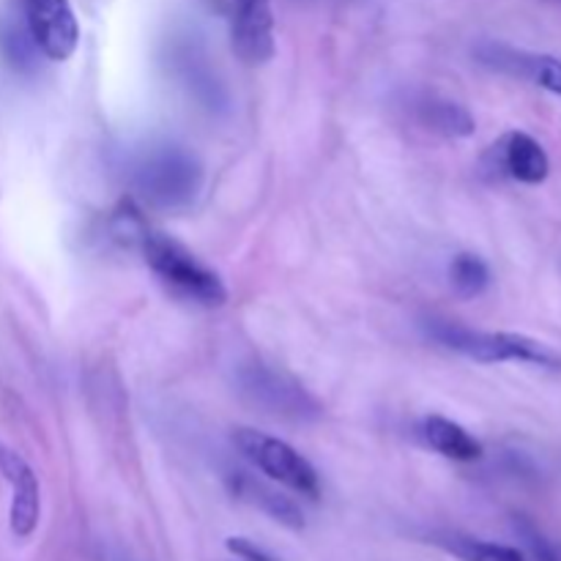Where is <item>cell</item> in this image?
<instances>
[{
	"instance_id": "1",
	"label": "cell",
	"mask_w": 561,
	"mask_h": 561,
	"mask_svg": "<svg viewBox=\"0 0 561 561\" xmlns=\"http://www.w3.org/2000/svg\"><path fill=\"white\" fill-rule=\"evenodd\" d=\"M131 186L148 208L184 211L203 190V164L195 153L173 142L151 146L131 168Z\"/></svg>"
},
{
	"instance_id": "2",
	"label": "cell",
	"mask_w": 561,
	"mask_h": 561,
	"mask_svg": "<svg viewBox=\"0 0 561 561\" xmlns=\"http://www.w3.org/2000/svg\"><path fill=\"white\" fill-rule=\"evenodd\" d=\"M148 268L159 277L164 288L186 301L203 307H222L228 301V288L214 268H208L192 250H186L173 236L146 230L137 241Z\"/></svg>"
},
{
	"instance_id": "3",
	"label": "cell",
	"mask_w": 561,
	"mask_h": 561,
	"mask_svg": "<svg viewBox=\"0 0 561 561\" xmlns=\"http://www.w3.org/2000/svg\"><path fill=\"white\" fill-rule=\"evenodd\" d=\"M427 332L444 348L463 354L482 365H499V362H524V365L561 370V356L546 343L526 334L515 332H480V329L460 327L455 321H431Z\"/></svg>"
},
{
	"instance_id": "4",
	"label": "cell",
	"mask_w": 561,
	"mask_h": 561,
	"mask_svg": "<svg viewBox=\"0 0 561 561\" xmlns=\"http://www.w3.org/2000/svg\"><path fill=\"white\" fill-rule=\"evenodd\" d=\"M233 444L261 474L268 477V480L279 482V485L290 488V491L301 493V496H321L318 471L312 469L310 460L301 453H296L288 442L268 436V433L252 431V427H236Z\"/></svg>"
},
{
	"instance_id": "5",
	"label": "cell",
	"mask_w": 561,
	"mask_h": 561,
	"mask_svg": "<svg viewBox=\"0 0 561 561\" xmlns=\"http://www.w3.org/2000/svg\"><path fill=\"white\" fill-rule=\"evenodd\" d=\"M239 392L263 414L288 422H312L323 414L321 403L285 373L266 365H247L239 370Z\"/></svg>"
},
{
	"instance_id": "6",
	"label": "cell",
	"mask_w": 561,
	"mask_h": 561,
	"mask_svg": "<svg viewBox=\"0 0 561 561\" xmlns=\"http://www.w3.org/2000/svg\"><path fill=\"white\" fill-rule=\"evenodd\" d=\"M20 20L38 53L69 60L80 44V25L69 0H20Z\"/></svg>"
},
{
	"instance_id": "7",
	"label": "cell",
	"mask_w": 561,
	"mask_h": 561,
	"mask_svg": "<svg viewBox=\"0 0 561 561\" xmlns=\"http://www.w3.org/2000/svg\"><path fill=\"white\" fill-rule=\"evenodd\" d=\"M474 55L482 66L499 71V75L535 82V85L561 96V60L553 58V55L529 53V49L510 47V44L502 42H482L474 49Z\"/></svg>"
},
{
	"instance_id": "8",
	"label": "cell",
	"mask_w": 561,
	"mask_h": 561,
	"mask_svg": "<svg viewBox=\"0 0 561 561\" xmlns=\"http://www.w3.org/2000/svg\"><path fill=\"white\" fill-rule=\"evenodd\" d=\"M233 53L244 64H266L274 55L272 0H233Z\"/></svg>"
},
{
	"instance_id": "9",
	"label": "cell",
	"mask_w": 561,
	"mask_h": 561,
	"mask_svg": "<svg viewBox=\"0 0 561 561\" xmlns=\"http://www.w3.org/2000/svg\"><path fill=\"white\" fill-rule=\"evenodd\" d=\"M488 164L491 170L520 181V184H542L551 175V159H548L546 148L526 131L504 135L488 153Z\"/></svg>"
},
{
	"instance_id": "10",
	"label": "cell",
	"mask_w": 561,
	"mask_h": 561,
	"mask_svg": "<svg viewBox=\"0 0 561 561\" xmlns=\"http://www.w3.org/2000/svg\"><path fill=\"white\" fill-rule=\"evenodd\" d=\"M0 474L11 485V531L16 537H31L38 526V515H42V493H38L36 474L22 455L5 447H0Z\"/></svg>"
},
{
	"instance_id": "11",
	"label": "cell",
	"mask_w": 561,
	"mask_h": 561,
	"mask_svg": "<svg viewBox=\"0 0 561 561\" xmlns=\"http://www.w3.org/2000/svg\"><path fill=\"white\" fill-rule=\"evenodd\" d=\"M420 436L427 447L436 449L444 458L458 460V463H471V460L482 458V444L463 425L447 420V416H425L420 425Z\"/></svg>"
},
{
	"instance_id": "12",
	"label": "cell",
	"mask_w": 561,
	"mask_h": 561,
	"mask_svg": "<svg viewBox=\"0 0 561 561\" xmlns=\"http://www.w3.org/2000/svg\"><path fill=\"white\" fill-rule=\"evenodd\" d=\"M233 491L236 496H241L244 502L255 504L257 510L272 515L277 524L290 526V529H301V526H305V515H301V510L296 507L288 496H283V493L274 491V488L257 482L252 474H244V471L233 474Z\"/></svg>"
},
{
	"instance_id": "13",
	"label": "cell",
	"mask_w": 561,
	"mask_h": 561,
	"mask_svg": "<svg viewBox=\"0 0 561 561\" xmlns=\"http://www.w3.org/2000/svg\"><path fill=\"white\" fill-rule=\"evenodd\" d=\"M416 121L444 137H471L477 126L474 115L463 104L442 96H425L416 102Z\"/></svg>"
},
{
	"instance_id": "14",
	"label": "cell",
	"mask_w": 561,
	"mask_h": 561,
	"mask_svg": "<svg viewBox=\"0 0 561 561\" xmlns=\"http://www.w3.org/2000/svg\"><path fill=\"white\" fill-rule=\"evenodd\" d=\"M449 279H453V288L460 299H477L491 285V268L474 252H460L449 263Z\"/></svg>"
},
{
	"instance_id": "15",
	"label": "cell",
	"mask_w": 561,
	"mask_h": 561,
	"mask_svg": "<svg viewBox=\"0 0 561 561\" xmlns=\"http://www.w3.org/2000/svg\"><path fill=\"white\" fill-rule=\"evenodd\" d=\"M442 546L463 561H529L518 551V548L474 540V537H463V535L444 537Z\"/></svg>"
},
{
	"instance_id": "16",
	"label": "cell",
	"mask_w": 561,
	"mask_h": 561,
	"mask_svg": "<svg viewBox=\"0 0 561 561\" xmlns=\"http://www.w3.org/2000/svg\"><path fill=\"white\" fill-rule=\"evenodd\" d=\"M3 47L5 53H9L11 64L20 66V69H31L33 64H36V55H42L36 49V44H33V38L27 36L25 25H9L3 31Z\"/></svg>"
},
{
	"instance_id": "17",
	"label": "cell",
	"mask_w": 561,
	"mask_h": 561,
	"mask_svg": "<svg viewBox=\"0 0 561 561\" xmlns=\"http://www.w3.org/2000/svg\"><path fill=\"white\" fill-rule=\"evenodd\" d=\"M524 537L526 542H529L535 561H561V553L546 540V537H540V531H535L531 526H524Z\"/></svg>"
},
{
	"instance_id": "18",
	"label": "cell",
	"mask_w": 561,
	"mask_h": 561,
	"mask_svg": "<svg viewBox=\"0 0 561 561\" xmlns=\"http://www.w3.org/2000/svg\"><path fill=\"white\" fill-rule=\"evenodd\" d=\"M228 548L241 561H277V559L272 557V553H266V551H263V548H257L255 542L241 540V537H233V540H228Z\"/></svg>"
}]
</instances>
